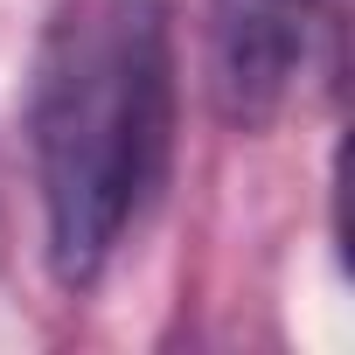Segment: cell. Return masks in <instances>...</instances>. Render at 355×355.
I'll use <instances>...</instances> for the list:
<instances>
[{"instance_id":"6da1fadb","label":"cell","mask_w":355,"mask_h":355,"mask_svg":"<svg viewBox=\"0 0 355 355\" xmlns=\"http://www.w3.org/2000/svg\"><path fill=\"white\" fill-rule=\"evenodd\" d=\"M49 272L84 293L153 202L174 146L167 0H63L28 70Z\"/></svg>"},{"instance_id":"7a4b0ae2","label":"cell","mask_w":355,"mask_h":355,"mask_svg":"<svg viewBox=\"0 0 355 355\" xmlns=\"http://www.w3.org/2000/svg\"><path fill=\"white\" fill-rule=\"evenodd\" d=\"M313 28L320 0H209V98L223 125L258 132L286 112Z\"/></svg>"}]
</instances>
